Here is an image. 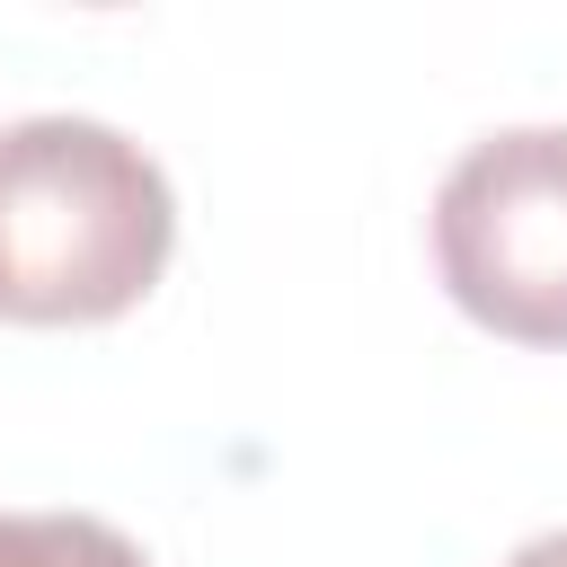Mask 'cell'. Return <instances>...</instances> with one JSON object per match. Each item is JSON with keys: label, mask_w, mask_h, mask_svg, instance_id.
Returning a JSON list of instances; mask_svg holds the SVG:
<instances>
[{"label": "cell", "mask_w": 567, "mask_h": 567, "mask_svg": "<svg viewBox=\"0 0 567 567\" xmlns=\"http://www.w3.org/2000/svg\"><path fill=\"white\" fill-rule=\"evenodd\" d=\"M0 567H151L97 514H0Z\"/></svg>", "instance_id": "obj_3"}, {"label": "cell", "mask_w": 567, "mask_h": 567, "mask_svg": "<svg viewBox=\"0 0 567 567\" xmlns=\"http://www.w3.org/2000/svg\"><path fill=\"white\" fill-rule=\"evenodd\" d=\"M434 275L505 346H567V124L478 133L434 186Z\"/></svg>", "instance_id": "obj_2"}, {"label": "cell", "mask_w": 567, "mask_h": 567, "mask_svg": "<svg viewBox=\"0 0 567 567\" xmlns=\"http://www.w3.org/2000/svg\"><path fill=\"white\" fill-rule=\"evenodd\" d=\"M177 248L168 168L97 115L0 124V319L97 328L151 301Z\"/></svg>", "instance_id": "obj_1"}, {"label": "cell", "mask_w": 567, "mask_h": 567, "mask_svg": "<svg viewBox=\"0 0 567 567\" xmlns=\"http://www.w3.org/2000/svg\"><path fill=\"white\" fill-rule=\"evenodd\" d=\"M505 567H567V532H540V540H523Z\"/></svg>", "instance_id": "obj_4"}]
</instances>
